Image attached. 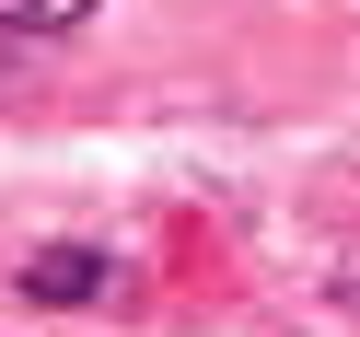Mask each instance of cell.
<instances>
[{"label":"cell","mask_w":360,"mask_h":337,"mask_svg":"<svg viewBox=\"0 0 360 337\" xmlns=\"http://www.w3.org/2000/svg\"><path fill=\"white\" fill-rule=\"evenodd\" d=\"M326 291H337V303H349V314H360V244H349V256H337V267H326Z\"/></svg>","instance_id":"3957f363"},{"label":"cell","mask_w":360,"mask_h":337,"mask_svg":"<svg viewBox=\"0 0 360 337\" xmlns=\"http://www.w3.org/2000/svg\"><path fill=\"white\" fill-rule=\"evenodd\" d=\"M24 291L35 303H94V291H117V267L105 256H24Z\"/></svg>","instance_id":"6da1fadb"},{"label":"cell","mask_w":360,"mask_h":337,"mask_svg":"<svg viewBox=\"0 0 360 337\" xmlns=\"http://www.w3.org/2000/svg\"><path fill=\"white\" fill-rule=\"evenodd\" d=\"M105 0H0V35H70V24H94Z\"/></svg>","instance_id":"7a4b0ae2"}]
</instances>
